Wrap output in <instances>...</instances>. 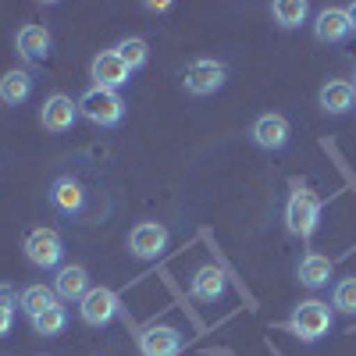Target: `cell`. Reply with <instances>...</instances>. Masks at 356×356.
Wrapping results in <instances>:
<instances>
[{
    "label": "cell",
    "instance_id": "13",
    "mask_svg": "<svg viewBox=\"0 0 356 356\" xmlns=\"http://www.w3.org/2000/svg\"><path fill=\"white\" fill-rule=\"evenodd\" d=\"M50 203H54L61 214H79L82 203H86L82 182H79V178H72V175H61V178L50 186Z\"/></svg>",
    "mask_w": 356,
    "mask_h": 356
},
{
    "label": "cell",
    "instance_id": "15",
    "mask_svg": "<svg viewBox=\"0 0 356 356\" xmlns=\"http://www.w3.org/2000/svg\"><path fill=\"white\" fill-rule=\"evenodd\" d=\"M225 289H228V278H225L221 267H214V264L200 267V271L193 275V296L200 303H218L225 296Z\"/></svg>",
    "mask_w": 356,
    "mask_h": 356
},
{
    "label": "cell",
    "instance_id": "16",
    "mask_svg": "<svg viewBox=\"0 0 356 356\" xmlns=\"http://www.w3.org/2000/svg\"><path fill=\"white\" fill-rule=\"evenodd\" d=\"M89 289L93 285H89V271L82 264H65L54 278V292L61 296V300H82Z\"/></svg>",
    "mask_w": 356,
    "mask_h": 356
},
{
    "label": "cell",
    "instance_id": "21",
    "mask_svg": "<svg viewBox=\"0 0 356 356\" xmlns=\"http://www.w3.org/2000/svg\"><path fill=\"white\" fill-rule=\"evenodd\" d=\"M271 15H275V22H278L282 29H300V25L307 22L310 8H307V0H275Z\"/></svg>",
    "mask_w": 356,
    "mask_h": 356
},
{
    "label": "cell",
    "instance_id": "23",
    "mask_svg": "<svg viewBox=\"0 0 356 356\" xmlns=\"http://www.w3.org/2000/svg\"><path fill=\"white\" fill-rule=\"evenodd\" d=\"M65 324H68V314H65L61 303H57V307H50V310H43V314L33 317V332L43 335V339H54V335L65 332Z\"/></svg>",
    "mask_w": 356,
    "mask_h": 356
},
{
    "label": "cell",
    "instance_id": "1",
    "mask_svg": "<svg viewBox=\"0 0 356 356\" xmlns=\"http://www.w3.org/2000/svg\"><path fill=\"white\" fill-rule=\"evenodd\" d=\"M79 114L86 118V122L100 125V129H111V125H118L125 118V104H122V97H118L114 89L93 86V89H86V93L79 97Z\"/></svg>",
    "mask_w": 356,
    "mask_h": 356
},
{
    "label": "cell",
    "instance_id": "10",
    "mask_svg": "<svg viewBox=\"0 0 356 356\" xmlns=\"http://www.w3.org/2000/svg\"><path fill=\"white\" fill-rule=\"evenodd\" d=\"M250 136H253V143L260 146V150H282V146L289 143V136H292V129H289V122L282 114H260L253 122V129H250Z\"/></svg>",
    "mask_w": 356,
    "mask_h": 356
},
{
    "label": "cell",
    "instance_id": "29",
    "mask_svg": "<svg viewBox=\"0 0 356 356\" xmlns=\"http://www.w3.org/2000/svg\"><path fill=\"white\" fill-rule=\"evenodd\" d=\"M353 89H356V82H353Z\"/></svg>",
    "mask_w": 356,
    "mask_h": 356
},
{
    "label": "cell",
    "instance_id": "26",
    "mask_svg": "<svg viewBox=\"0 0 356 356\" xmlns=\"http://www.w3.org/2000/svg\"><path fill=\"white\" fill-rule=\"evenodd\" d=\"M11 324H15V310L0 307V335H8V332H11Z\"/></svg>",
    "mask_w": 356,
    "mask_h": 356
},
{
    "label": "cell",
    "instance_id": "11",
    "mask_svg": "<svg viewBox=\"0 0 356 356\" xmlns=\"http://www.w3.org/2000/svg\"><path fill=\"white\" fill-rule=\"evenodd\" d=\"M89 75H93V82L100 89H118V86H125L129 82V68L122 65V57H118V50H104L93 57V65H89Z\"/></svg>",
    "mask_w": 356,
    "mask_h": 356
},
{
    "label": "cell",
    "instance_id": "2",
    "mask_svg": "<svg viewBox=\"0 0 356 356\" xmlns=\"http://www.w3.org/2000/svg\"><path fill=\"white\" fill-rule=\"evenodd\" d=\"M317 221H321V200L307 186H296V193L285 203V228L300 239H310L317 232Z\"/></svg>",
    "mask_w": 356,
    "mask_h": 356
},
{
    "label": "cell",
    "instance_id": "19",
    "mask_svg": "<svg viewBox=\"0 0 356 356\" xmlns=\"http://www.w3.org/2000/svg\"><path fill=\"white\" fill-rule=\"evenodd\" d=\"M296 275H300V282L307 289H321V285H328V278H332V260L324 253H307L300 260V271Z\"/></svg>",
    "mask_w": 356,
    "mask_h": 356
},
{
    "label": "cell",
    "instance_id": "14",
    "mask_svg": "<svg viewBox=\"0 0 356 356\" xmlns=\"http://www.w3.org/2000/svg\"><path fill=\"white\" fill-rule=\"evenodd\" d=\"M15 47L18 54L25 57V61H47V54H50V33L43 25H22L18 29V36H15Z\"/></svg>",
    "mask_w": 356,
    "mask_h": 356
},
{
    "label": "cell",
    "instance_id": "22",
    "mask_svg": "<svg viewBox=\"0 0 356 356\" xmlns=\"http://www.w3.org/2000/svg\"><path fill=\"white\" fill-rule=\"evenodd\" d=\"M114 50H118V57H122V65H125L129 72H139L146 61H150V47H146V40H139V36L122 40Z\"/></svg>",
    "mask_w": 356,
    "mask_h": 356
},
{
    "label": "cell",
    "instance_id": "8",
    "mask_svg": "<svg viewBox=\"0 0 356 356\" xmlns=\"http://www.w3.org/2000/svg\"><path fill=\"white\" fill-rule=\"evenodd\" d=\"M75 118H79V100H72L65 93H54L40 111V125L47 132H68L75 125Z\"/></svg>",
    "mask_w": 356,
    "mask_h": 356
},
{
    "label": "cell",
    "instance_id": "20",
    "mask_svg": "<svg viewBox=\"0 0 356 356\" xmlns=\"http://www.w3.org/2000/svg\"><path fill=\"white\" fill-rule=\"evenodd\" d=\"M18 307L29 314V321H33L36 314H43V310L57 307V292H54L50 285H29V289H22V300H18Z\"/></svg>",
    "mask_w": 356,
    "mask_h": 356
},
{
    "label": "cell",
    "instance_id": "3",
    "mask_svg": "<svg viewBox=\"0 0 356 356\" xmlns=\"http://www.w3.org/2000/svg\"><path fill=\"white\" fill-rule=\"evenodd\" d=\"M328 328H332V310H328V303H321V300H303L289 317V332L296 339H303V342L324 339Z\"/></svg>",
    "mask_w": 356,
    "mask_h": 356
},
{
    "label": "cell",
    "instance_id": "24",
    "mask_svg": "<svg viewBox=\"0 0 356 356\" xmlns=\"http://www.w3.org/2000/svg\"><path fill=\"white\" fill-rule=\"evenodd\" d=\"M332 307L342 310V314H356V275L335 282V289H332Z\"/></svg>",
    "mask_w": 356,
    "mask_h": 356
},
{
    "label": "cell",
    "instance_id": "5",
    "mask_svg": "<svg viewBox=\"0 0 356 356\" xmlns=\"http://www.w3.org/2000/svg\"><path fill=\"white\" fill-rule=\"evenodd\" d=\"M225 79H228V72H225L221 61H214V57H196V61H189L182 82L193 97H211L225 86Z\"/></svg>",
    "mask_w": 356,
    "mask_h": 356
},
{
    "label": "cell",
    "instance_id": "9",
    "mask_svg": "<svg viewBox=\"0 0 356 356\" xmlns=\"http://www.w3.org/2000/svg\"><path fill=\"white\" fill-rule=\"evenodd\" d=\"M139 349L143 356H178L182 353V332L171 324H154L139 335Z\"/></svg>",
    "mask_w": 356,
    "mask_h": 356
},
{
    "label": "cell",
    "instance_id": "7",
    "mask_svg": "<svg viewBox=\"0 0 356 356\" xmlns=\"http://www.w3.org/2000/svg\"><path fill=\"white\" fill-rule=\"evenodd\" d=\"M164 246H168V228L157 225V221H139V225L129 232V250H132L139 260H154Z\"/></svg>",
    "mask_w": 356,
    "mask_h": 356
},
{
    "label": "cell",
    "instance_id": "18",
    "mask_svg": "<svg viewBox=\"0 0 356 356\" xmlns=\"http://www.w3.org/2000/svg\"><path fill=\"white\" fill-rule=\"evenodd\" d=\"M29 93H33V75H29L25 68H15V72H8L4 79H0V104L18 107V104L29 100Z\"/></svg>",
    "mask_w": 356,
    "mask_h": 356
},
{
    "label": "cell",
    "instance_id": "17",
    "mask_svg": "<svg viewBox=\"0 0 356 356\" xmlns=\"http://www.w3.org/2000/svg\"><path fill=\"white\" fill-rule=\"evenodd\" d=\"M356 107V89L346 79H335L321 89V111L324 114H349Z\"/></svg>",
    "mask_w": 356,
    "mask_h": 356
},
{
    "label": "cell",
    "instance_id": "28",
    "mask_svg": "<svg viewBox=\"0 0 356 356\" xmlns=\"http://www.w3.org/2000/svg\"><path fill=\"white\" fill-rule=\"evenodd\" d=\"M168 8H171V4H164V0H161V4H146V11H157V15L168 11Z\"/></svg>",
    "mask_w": 356,
    "mask_h": 356
},
{
    "label": "cell",
    "instance_id": "6",
    "mask_svg": "<svg viewBox=\"0 0 356 356\" xmlns=\"http://www.w3.org/2000/svg\"><path fill=\"white\" fill-rule=\"evenodd\" d=\"M118 310H122V303H118V296L104 285H93L82 300H79V314L86 324H93V328H104V324H111L118 317Z\"/></svg>",
    "mask_w": 356,
    "mask_h": 356
},
{
    "label": "cell",
    "instance_id": "4",
    "mask_svg": "<svg viewBox=\"0 0 356 356\" xmlns=\"http://www.w3.org/2000/svg\"><path fill=\"white\" fill-rule=\"evenodd\" d=\"M25 257L33 267H43V271H50V267L61 264L65 257V243H61V235H57L54 228H36V232H29L25 235Z\"/></svg>",
    "mask_w": 356,
    "mask_h": 356
},
{
    "label": "cell",
    "instance_id": "25",
    "mask_svg": "<svg viewBox=\"0 0 356 356\" xmlns=\"http://www.w3.org/2000/svg\"><path fill=\"white\" fill-rule=\"evenodd\" d=\"M15 300H22V296H15V289L11 285H0V307H15Z\"/></svg>",
    "mask_w": 356,
    "mask_h": 356
},
{
    "label": "cell",
    "instance_id": "12",
    "mask_svg": "<svg viewBox=\"0 0 356 356\" xmlns=\"http://www.w3.org/2000/svg\"><path fill=\"white\" fill-rule=\"evenodd\" d=\"M314 36L317 43H342L349 40V18H346V8H324L314 22Z\"/></svg>",
    "mask_w": 356,
    "mask_h": 356
},
{
    "label": "cell",
    "instance_id": "27",
    "mask_svg": "<svg viewBox=\"0 0 356 356\" xmlns=\"http://www.w3.org/2000/svg\"><path fill=\"white\" fill-rule=\"evenodd\" d=\"M346 18H349V33H356V4L346 8Z\"/></svg>",
    "mask_w": 356,
    "mask_h": 356
}]
</instances>
